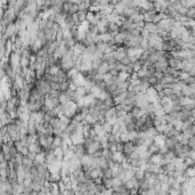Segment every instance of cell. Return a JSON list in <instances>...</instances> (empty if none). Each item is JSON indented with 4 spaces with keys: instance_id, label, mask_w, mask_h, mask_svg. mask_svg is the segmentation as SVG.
<instances>
[{
    "instance_id": "5",
    "label": "cell",
    "mask_w": 195,
    "mask_h": 195,
    "mask_svg": "<svg viewBox=\"0 0 195 195\" xmlns=\"http://www.w3.org/2000/svg\"><path fill=\"white\" fill-rule=\"evenodd\" d=\"M126 160V155L123 153H120V152H115L113 154V159L112 161L114 163H122L123 161Z\"/></svg>"
},
{
    "instance_id": "12",
    "label": "cell",
    "mask_w": 195,
    "mask_h": 195,
    "mask_svg": "<svg viewBox=\"0 0 195 195\" xmlns=\"http://www.w3.org/2000/svg\"><path fill=\"white\" fill-rule=\"evenodd\" d=\"M107 46H108V44H106V42H103V41H100L99 44H97V45H96V48H97V50L102 52L103 54H105V50H106V48H107Z\"/></svg>"
},
{
    "instance_id": "11",
    "label": "cell",
    "mask_w": 195,
    "mask_h": 195,
    "mask_svg": "<svg viewBox=\"0 0 195 195\" xmlns=\"http://www.w3.org/2000/svg\"><path fill=\"white\" fill-rule=\"evenodd\" d=\"M99 36H100L102 41H103V42H106V44H108L113 38H114L112 34H110V33H103V34H99Z\"/></svg>"
},
{
    "instance_id": "15",
    "label": "cell",
    "mask_w": 195,
    "mask_h": 195,
    "mask_svg": "<svg viewBox=\"0 0 195 195\" xmlns=\"http://www.w3.org/2000/svg\"><path fill=\"white\" fill-rule=\"evenodd\" d=\"M113 178V173H112V170L111 169H107L104 171V177H103V179H112Z\"/></svg>"
},
{
    "instance_id": "14",
    "label": "cell",
    "mask_w": 195,
    "mask_h": 195,
    "mask_svg": "<svg viewBox=\"0 0 195 195\" xmlns=\"http://www.w3.org/2000/svg\"><path fill=\"white\" fill-rule=\"evenodd\" d=\"M112 184H113V188H114V187H118V186L123 185V181H122L119 177H114V178H112Z\"/></svg>"
},
{
    "instance_id": "3",
    "label": "cell",
    "mask_w": 195,
    "mask_h": 195,
    "mask_svg": "<svg viewBox=\"0 0 195 195\" xmlns=\"http://www.w3.org/2000/svg\"><path fill=\"white\" fill-rule=\"evenodd\" d=\"M107 33H110V34H112L113 37H115L116 34L120 33V25H118V24H115V23H110Z\"/></svg>"
},
{
    "instance_id": "13",
    "label": "cell",
    "mask_w": 195,
    "mask_h": 195,
    "mask_svg": "<svg viewBox=\"0 0 195 195\" xmlns=\"http://www.w3.org/2000/svg\"><path fill=\"white\" fill-rule=\"evenodd\" d=\"M135 178L138 180V181L145 179V171H143V170H140V169H138L135 173Z\"/></svg>"
},
{
    "instance_id": "2",
    "label": "cell",
    "mask_w": 195,
    "mask_h": 195,
    "mask_svg": "<svg viewBox=\"0 0 195 195\" xmlns=\"http://www.w3.org/2000/svg\"><path fill=\"white\" fill-rule=\"evenodd\" d=\"M58 100H60V105L70 103V102H71V94H70V90H68V91H60V96H58Z\"/></svg>"
},
{
    "instance_id": "9",
    "label": "cell",
    "mask_w": 195,
    "mask_h": 195,
    "mask_svg": "<svg viewBox=\"0 0 195 195\" xmlns=\"http://www.w3.org/2000/svg\"><path fill=\"white\" fill-rule=\"evenodd\" d=\"M60 180H62V176H60V173H50V178H49V181L50 183H60Z\"/></svg>"
},
{
    "instance_id": "6",
    "label": "cell",
    "mask_w": 195,
    "mask_h": 195,
    "mask_svg": "<svg viewBox=\"0 0 195 195\" xmlns=\"http://www.w3.org/2000/svg\"><path fill=\"white\" fill-rule=\"evenodd\" d=\"M145 29L150 33H156L158 32V25L155 23H145Z\"/></svg>"
},
{
    "instance_id": "21",
    "label": "cell",
    "mask_w": 195,
    "mask_h": 195,
    "mask_svg": "<svg viewBox=\"0 0 195 195\" xmlns=\"http://www.w3.org/2000/svg\"><path fill=\"white\" fill-rule=\"evenodd\" d=\"M18 195H25V194H24V193H21V194H18Z\"/></svg>"
},
{
    "instance_id": "16",
    "label": "cell",
    "mask_w": 195,
    "mask_h": 195,
    "mask_svg": "<svg viewBox=\"0 0 195 195\" xmlns=\"http://www.w3.org/2000/svg\"><path fill=\"white\" fill-rule=\"evenodd\" d=\"M21 66H22V68H29V66H30V60L24 58V57H21Z\"/></svg>"
},
{
    "instance_id": "22",
    "label": "cell",
    "mask_w": 195,
    "mask_h": 195,
    "mask_svg": "<svg viewBox=\"0 0 195 195\" xmlns=\"http://www.w3.org/2000/svg\"><path fill=\"white\" fill-rule=\"evenodd\" d=\"M194 17H195V13H194Z\"/></svg>"
},
{
    "instance_id": "20",
    "label": "cell",
    "mask_w": 195,
    "mask_h": 195,
    "mask_svg": "<svg viewBox=\"0 0 195 195\" xmlns=\"http://www.w3.org/2000/svg\"><path fill=\"white\" fill-rule=\"evenodd\" d=\"M31 195H38V193H37V192H32V194H31Z\"/></svg>"
},
{
    "instance_id": "1",
    "label": "cell",
    "mask_w": 195,
    "mask_h": 195,
    "mask_svg": "<svg viewBox=\"0 0 195 195\" xmlns=\"http://www.w3.org/2000/svg\"><path fill=\"white\" fill-rule=\"evenodd\" d=\"M136 150V145L132 142L124 143V150H123V154L126 155V158H129Z\"/></svg>"
},
{
    "instance_id": "8",
    "label": "cell",
    "mask_w": 195,
    "mask_h": 195,
    "mask_svg": "<svg viewBox=\"0 0 195 195\" xmlns=\"http://www.w3.org/2000/svg\"><path fill=\"white\" fill-rule=\"evenodd\" d=\"M64 153H65V152L63 151L62 147H58V148H55V150H54V154L56 155V158L58 159V160H62V161L64 160Z\"/></svg>"
},
{
    "instance_id": "4",
    "label": "cell",
    "mask_w": 195,
    "mask_h": 195,
    "mask_svg": "<svg viewBox=\"0 0 195 195\" xmlns=\"http://www.w3.org/2000/svg\"><path fill=\"white\" fill-rule=\"evenodd\" d=\"M104 119H105V121L112 120V119H118L116 118V106L110 108L108 111H106L105 115H104Z\"/></svg>"
},
{
    "instance_id": "18",
    "label": "cell",
    "mask_w": 195,
    "mask_h": 195,
    "mask_svg": "<svg viewBox=\"0 0 195 195\" xmlns=\"http://www.w3.org/2000/svg\"><path fill=\"white\" fill-rule=\"evenodd\" d=\"M113 193H114V191H113V188H111V189H106L102 195H113Z\"/></svg>"
},
{
    "instance_id": "7",
    "label": "cell",
    "mask_w": 195,
    "mask_h": 195,
    "mask_svg": "<svg viewBox=\"0 0 195 195\" xmlns=\"http://www.w3.org/2000/svg\"><path fill=\"white\" fill-rule=\"evenodd\" d=\"M108 72H110V65L106 64V63H103V64L99 66V68L97 70L98 74H102V75L106 74V73H108Z\"/></svg>"
},
{
    "instance_id": "19",
    "label": "cell",
    "mask_w": 195,
    "mask_h": 195,
    "mask_svg": "<svg viewBox=\"0 0 195 195\" xmlns=\"http://www.w3.org/2000/svg\"><path fill=\"white\" fill-rule=\"evenodd\" d=\"M113 195H122V194H120V193H116V192H114V193H113Z\"/></svg>"
},
{
    "instance_id": "10",
    "label": "cell",
    "mask_w": 195,
    "mask_h": 195,
    "mask_svg": "<svg viewBox=\"0 0 195 195\" xmlns=\"http://www.w3.org/2000/svg\"><path fill=\"white\" fill-rule=\"evenodd\" d=\"M75 92L79 95V97H86L89 92L87 91V89L84 88V87H78L76 88V90H75Z\"/></svg>"
},
{
    "instance_id": "17",
    "label": "cell",
    "mask_w": 195,
    "mask_h": 195,
    "mask_svg": "<svg viewBox=\"0 0 195 195\" xmlns=\"http://www.w3.org/2000/svg\"><path fill=\"white\" fill-rule=\"evenodd\" d=\"M150 36H151V33L146 30V29H144V30L142 31V37L144 38V39H150Z\"/></svg>"
}]
</instances>
